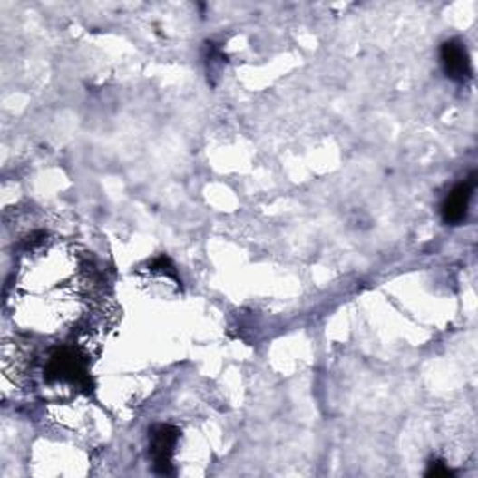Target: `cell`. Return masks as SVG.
I'll list each match as a JSON object with an SVG mask.
<instances>
[{"mask_svg": "<svg viewBox=\"0 0 478 478\" xmlns=\"http://www.w3.org/2000/svg\"><path fill=\"white\" fill-rule=\"evenodd\" d=\"M45 376L51 381H63V384H75L79 387L88 385V370L84 359L70 347L58 349L49 357Z\"/></svg>", "mask_w": 478, "mask_h": 478, "instance_id": "6da1fadb", "label": "cell"}, {"mask_svg": "<svg viewBox=\"0 0 478 478\" xmlns=\"http://www.w3.org/2000/svg\"><path fill=\"white\" fill-rule=\"evenodd\" d=\"M150 454L159 474H174L172 456L180 439V430L172 424H157L150 430Z\"/></svg>", "mask_w": 478, "mask_h": 478, "instance_id": "7a4b0ae2", "label": "cell"}, {"mask_svg": "<svg viewBox=\"0 0 478 478\" xmlns=\"http://www.w3.org/2000/svg\"><path fill=\"white\" fill-rule=\"evenodd\" d=\"M426 474H428V476H435V478H437V476H453V471L449 469V465L444 463V462H441V460H434V462L430 463Z\"/></svg>", "mask_w": 478, "mask_h": 478, "instance_id": "5b68a950", "label": "cell"}, {"mask_svg": "<svg viewBox=\"0 0 478 478\" xmlns=\"http://www.w3.org/2000/svg\"><path fill=\"white\" fill-rule=\"evenodd\" d=\"M473 190H474V178H469L458 183L451 190L449 197L444 199L441 206V213H443V220L447 222V225H460L462 220H465Z\"/></svg>", "mask_w": 478, "mask_h": 478, "instance_id": "277c9868", "label": "cell"}, {"mask_svg": "<svg viewBox=\"0 0 478 478\" xmlns=\"http://www.w3.org/2000/svg\"><path fill=\"white\" fill-rule=\"evenodd\" d=\"M441 63L453 81L465 83L471 79V58L460 40H449L441 45Z\"/></svg>", "mask_w": 478, "mask_h": 478, "instance_id": "3957f363", "label": "cell"}]
</instances>
